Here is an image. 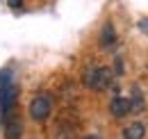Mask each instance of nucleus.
I'll return each instance as SVG.
<instances>
[{
	"instance_id": "f8f14e48",
	"label": "nucleus",
	"mask_w": 148,
	"mask_h": 139,
	"mask_svg": "<svg viewBox=\"0 0 148 139\" xmlns=\"http://www.w3.org/2000/svg\"><path fill=\"white\" fill-rule=\"evenodd\" d=\"M141 28H146V30H148V21H141Z\"/></svg>"
},
{
	"instance_id": "423d86ee",
	"label": "nucleus",
	"mask_w": 148,
	"mask_h": 139,
	"mask_svg": "<svg viewBox=\"0 0 148 139\" xmlns=\"http://www.w3.org/2000/svg\"><path fill=\"white\" fill-rule=\"evenodd\" d=\"M144 135H146V125L141 121H132L123 128V137L125 139H144Z\"/></svg>"
},
{
	"instance_id": "6e6552de",
	"label": "nucleus",
	"mask_w": 148,
	"mask_h": 139,
	"mask_svg": "<svg viewBox=\"0 0 148 139\" xmlns=\"http://www.w3.org/2000/svg\"><path fill=\"white\" fill-rule=\"evenodd\" d=\"M114 41H116L114 25H112V23H105V28H103V34H100V43H103V46H114Z\"/></svg>"
},
{
	"instance_id": "9d476101",
	"label": "nucleus",
	"mask_w": 148,
	"mask_h": 139,
	"mask_svg": "<svg viewBox=\"0 0 148 139\" xmlns=\"http://www.w3.org/2000/svg\"><path fill=\"white\" fill-rule=\"evenodd\" d=\"M123 62H121V59H116V73H119V75H123Z\"/></svg>"
},
{
	"instance_id": "9b49d317",
	"label": "nucleus",
	"mask_w": 148,
	"mask_h": 139,
	"mask_svg": "<svg viewBox=\"0 0 148 139\" xmlns=\"http://www.w3.org/2000/svg\"><path fill=\"white\" fill-rule=\"evenodd\" d=\"M84 139H100V137H98V135H87Z\"/></svg>"
},
{
	"instance_id": "0eeeda50",
	"label": "nucleus",
	"mask_w": 148,
	"mask_h": 139,
	"mask_svg": "<svg viewBox=\"0 0 148 139\" xmlns=\"http://www.w3.org/2000/svg\"><path fill=\"white\" fill-rule=\"evenodd\" d=\"M130 105H132V112H141L146 109V100H144V94L134 87L132 89V98H130Z\"/></svg>"
},
{
	"instance_id": "20e7f679",
	"label": "nucleus",
	"mask_w": 148,
	"mask_h": 139,
	"mask_svg": "<svg viewBox=\"0 0 148 139\" xmlns=\"http://www.w3.org/2000/svg\"><path fill=\"white\" fill-rule=\"evenodd\" d=\"M110 112L112 116H116V119H121V116H125L132 112V105H130V98H123V96H114L110 103Z\"/></svg>"
},
{
	"instance_id": "f03ea898",
	"label": "nucleus",
	"mask_w": 148,
	"mask_h": 139,
	"mask_svg": "<svg viewBox=\"0 0 148 139\" xmlns=\"http://www.w3.org/2000/svg\"><path fill=\"white\" fill-rule=\"evenodd\" d=\"M53 105H55V100L50 94H37L30 103V116L34 121H46L53 112Z\"/></svg>"
},
{
	"instance_id": "1a4fd4ad",
	"label": "nucleus",
	"mask_w": 148,
	"mask_h": 139,
	"mask_svg": "<svg viewBox=\"0 0 148 139\" xmlns=\"http://www.w3.org/2000/svg\"><path fill=\"white\" fill-rule=\"evenodd\" d=\"M7 5H9L12 9H21V7H23V0H7Z\"/></svg>"
},
{
	"instance_id": "39448f33",
	"label": "nucleus",
	"mask_w": 148,
	"mask_h": 139,
	"mask_svg": "<svg viewBox=\"0 0 148 139\" xmlns=\"http://www.w3.org/2000/svg\"><path fill=\"white\" fill-rule=\"evenodd\" d=\"M23 135V121L21 116H7L5 119V137L7 139H21Z\"/></svg>"
},
{
	"instance_id": "7ed1b4c3",
	"label": "nucleus",
	"mask_w": 148,
	"mask_h": 139,
	"mask_svg": "<svg viewBox=\"0 0 148 139\" xmlns=\"http://www.w3.org/2000/svg\"><path fill=\"white\" fill-rule=\"evenodd\" d=\"M16 98H18V87H16L14 82H9V85H5V87H0V109H2V114H5V119L9 116V112H12V107L16 105Z\"/></svg>"
},
{
	"instance_id": "f257e3e1",
	"label": "nucleus",
	"mask_w": 148,
	"mask_h": 139,
	"mask_svg": "<svg viewBox=\"0 0 148 139\" xmlns=\"http://www.w3.org/2000/svg\"><path fill=\"white\" fill-rule=\"evenodd\" d=\"M82 85L91 91H103L112 85V71L107 66H89L82 73Z\"/></svg>"
}]
</instances>
